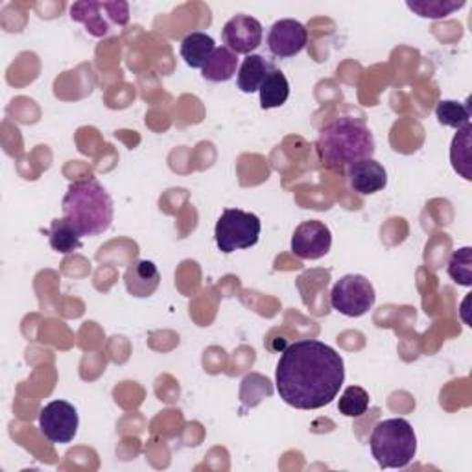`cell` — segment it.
Returning a JSON list of instances; mask_svg holds the SVG:
<instances>
[{"label": "cell", "mask_w": 472, "mask_h": 472, "mask_svg": "<svg viewBox=\"0 0 472 472\" xmlns=\"http://www.w3.org/2000/svg\"><path fill=\"white\" fill-rule=\"evenodd\" d=\"M344 380V358L318 340H301L286 347L275 369L281 399L297 410H320L331 405Z\"/></svg>", "instance_id": "6da1fadb"}, {"label": "cell", "mask_w": 472, "mask_h": 472, "mask_svg": "<svg viewBox=\"0 0 472 472\" xmlns=\"http://www.w3.org/2000/svg\"><path fill=\"white\" fill-rule=\"evenodd\" d=\"M323 165L334 170L349 169L351 165L373 159L375 137L364 120L338 118L320 131L316 142Z\"/></svg>", "instance_id": "7a4b0ae2"}, {"label": "cell", "mask_w": 472, "mask_h": 472, "mask_svg": "<svg viewBox=\"0 0 472 472\" xmlns=\"http://www.w3.org/2000/svg\"><path fill=\"white\" fill-rule=\"evenodd\" d=\"M63 214L82 232V236H98L111 227L113 200L104 185L89 178L68 187L63 198Z\"/></svg>", "instance_id": "3957f363"}, {"label": "cell", "mask_w": 472, "mask_h": 472, "mask_svg": "<svg viewBox=\"0 0 472 472\" xmlns=\"http://www.w3.org/2000/svg\"><path fill=\"white\" fill-rule=\"evenodd\" d=\"M373 457L382 468H405L417 454V436L406 419L380 421L369 439Z\"/></svg>", "instance_id": "277c9868"}, {"label": "cell", "mask_w": 472, "mask_h": 472, "mask_svg": "<svg viewBox=\"0 0 472 472\" xmlns=\"http://www.w3.org/2000/svg\"><path fill=\"white\" fill-rule=\"evenodd\" d=\"M262 231L261 218L241 209H225L216 223L214 239L221 253L250 250L259 242Z\"/></svg>", "instance_id": "5b68a950"}, {"label": "cell", "mask_w": 472, "mask_h": 472, "mask_svg": "<svg viewBox=\"0 0 472 472\" xmlns=\"http://www.w3.org/2000/svg\"><path fill=\"white\" fill-rule=\"evenodd\" d=\"M375 299L373 284L364 275L354 273L342 277L331 292L333 308L347 318H362L373 308Z\"/></svg>", "instance_id": "8992f818"}, {"label": "cell", "mask_w": 472, "mask_h": 472, "mask_svg": "<svg viewBox=\"0 0 472 472\" xmlns=\"http://www.w3.org/2000/svg\"><path fill=\"white\" fill-rule=\"evenodd\" d=\"M80 426L77 410L67 401H54L46 405L39 414L41 434L56 445L70 443Z\"/></svg>", "instance_id": "52a82bcc"}, {"label": "cell", "mask_w": 472, "mask_h": 472, "mask_svg": "<svg viewBox=\"0 0 472 472\" xmlns=\"http://www.w3.org/2000/svg\"><path fill=\"white\" fill-rule=\"evenodd\" d=\"M333 246L331 229L318 220H308L295 227L292 234V251L303 261L323 259Z\"/></svg>", "instance_id": "ba28073f"}, {"label": "cell", "mask_w": 472, "mask_h": 472, "mask_svg": "<svg viewBox=\"0 0 472 472\" xmlns=\"http://www.w3.org/2000/svg\"><path fill=\"white\" fill-rule=\"evenodd\" d=\"M262 36H264L262 25L250 15H234L231 21L225 23L221 30L225 46L236 56L239 54L250 56L253 50H257L262 43Z\"/></svg>", "instance_id": "9c48e42d"}, {"label": "cell", "mask_w": 472, "mask_h": 472, "mask_svg": "<svg viewBox=\"0 0 472 472\" xmlns=\"http://www.w3.org/2000/svg\"><path fill=\"white\" fill-rule=\"evenodd\" d=\"M308 43L306 28L295 19H281L277 21L268 34V46L270 52L281 59L293 57Z\"/></svg>", "instance_id": "30bf717a"}, {"label": "cell", "mask_w": 472, "mask_h": 472, "mask_svg": "<svg viewBox=\"0 0 472 472\" xmlns=\"http://www.w3.org/2000/svg\"><path fill=\"white\" fill-rule=\"evenodd\" d=\"M349 187L362 194H376L387 185V172L385 169L375 159H364L347 169Z\"/></svg>", "instance_id": "8fae6325"}, {"label": "cell", "mask_w": 472, "mask_h": 472, "mask_svg": "<svg viewBox=\"0 0 472 472\" xmlns=\"http://www.w3.org/2000/svg\"><path fill=\"white\" fill-rule=\"evenodd\" d=\"M124 282L128 292L133 297H149L157 292L161 284V273L157 270V266L149 261H137L133 262L124 275Z\"/></svg>", "instance_id": "7c38bea8"}, {"label": "cell", "mask_w": 472, "mask_h": 472, "mask_svg": "<svg viewBox=\"0 0 472 472\" xmlns=\"http://www.w3.org/2000/svg\"><path fill=\"white\" fill-rule=\"evenodd\" d=\"M277 68L272 61L264 59L259 54H251L244 59V63L239 68V77H236V84H239V89L246 95H251L255 91L261 89L262 82L266 80V76Z\"/></svg>", "instance_id": "4fadbf2b"}, {"label": "cell", "mask_w": 472, "mask_h": 472, "mask_svg": "<svg viewBox=\"0 0 472 472\" xmlns=\"http://www.w3.org/2000/svg\"><path fill=\"white\" fill-rule=\"evenodd\" d=\"M50 248L61 255H70L82 248V232L65 216L56 218L48 231Z\"/></svg>", "instance_id": "5bb4252c"}, {"label": "cell", "mask_w": 472, "mask_h": 472, "mask_svg": "<svg viewBox=\"0 0 472 472\" xmlns=\"http://www.w3.org/2000/svg\"><path fill=\"white\" fill-rule=\"evenodd\" d=\"M236 68H239V56L231 52L227 46H218L207 65L201 68V76L207 82L221 84L231 80L236 74Z\"/></svg>", "instance_id": "9a60e30c"}, {"label": "cell", "mask_w": 472, "mask_h": 472, "mask_svg": "<svg viewBox=\"0 0 472 472\" xmlns=\"http://www.w3.org/2000/svg\"><path fill=\"white\" fill-rule=\"evenodd\" d=\"M214 50V39L203 32H192L181 41V57L192 68H203Z\"/></svg>", "instance_id": "2e32d148"}, {"label": "cell", "mask_w": 472, "mask_h": 472, "mask_svg": "<svg viewBox=\"0 0 472 472\" xmlns=\"http://www.w3.org/2000/svg\"><path fill=\"white\" fill-rule=\"evenodd\" d=\"M259 93H261L262 109H275L284 106L290 97V84L286 80V76L279 68H273L266 76V80L262 82Z\"/></svg>", "instance_id": "e0dca14e"}, {"label": "cell", "mask_w": 472, "mask_h": 472, "mask_svg": "<svg viewBox=\"0 0 472 472\" xmlns=\"http://www.w3.org/2000/svg\"><path fill=\"white\" fill-rule=\"evenodd\" d=\"M102 3H76L70 8V17L76 23L86 25L87 32L95 37H104L109 32V23L100 15Z\"/></svg>", "instance_id": "ac0fdd59"}, {"label": "cell", "mask_w": 472, "mask_h": 472, "mask_svg": "<svg viewBox=\"0 0 472 472\" xmlns=\"http://www.w3.org/2000/svg\"><path fill=\"white\" fill-rule=\"evenodd\" d=\"M470 131L472 126H465L461 129H457V135L452 140V148H450V161L452 167L457 174H461L467 181H470Z\"/></svg>", "instance_id": "d6986e66"}, {"label": "cell", "mask_w": 472, "mask_h": 472, "mask_svg": "<svg viewBox=\"0 0 472 472\" xmlns=\"http://www.w3.org/2000/svg\"><path fill=\"white\" fill-rule=\"evenodd\" d=\"M406 6L425 19H443L465 6V0H419L406 3Z\"/></svg>", "instance_id": "ffe728a7"}, {"label": "cell", "mask_w": 472, "mask_h": 472, "mask_svg": "<svg viewBox=\"0 0 472 472\" xmlns=\"http://www.w3.org/2000/svg\"><path fill=\"white\" fill-rule=\"evenodd\" d=\"M272 393H273L272 382H270L266 376H262V375L251 373V375H248V376L242 380L241 399H242V403H244L248 408L257 406L262 399L270 397Z\"/></svg>", "instance_id": "44dd1931"}, {"label": "cell", "mask_w": 472, "mask_h": 472, "mask_svg": "<svg viewBox=\"0 0 472 472\" xmlns=\"http://www.w3.org/2000/svg\"><path fill=\"white\" fill-rule=\"evenodd\" d=\"M436 117L439 124L461 129L470 124V106L454 100H441L436 108Z\"/></svg>", "instance_id": "7402d4cb"}, {"label": "cell", "mask_w": 472, "mask_h": 472, "mask_svg": "<svg viewBox=\"0 0 472 472\" xmlns=\"http://www.w3.org/2000/svg\"><path fill=\"white\" fill-rule=\"evenodd\" d=\"M369 393L360 385H349L340 397L338 410L345 417H362L369 408Z\"/></svg>", "instance_id": "603a6c76"}, {"label": "cell", "mask_w": 472, "mask_h": 472, "mask_svg": "<svg viewBox=\"0 0 472 472\" xmlns=\"http://www.w3.org/2000/svg\"><path fill=\"white\" fill-rule=\"evenodd\" d=\"M448 275L454 282L461 286L472 284V250L461 248L454 251V255L448 261Z\"/></svg>", "instance_id": "cb8c5ba5"}]
</instances>
